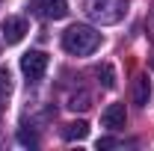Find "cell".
Instances as JSON below:
<instances>
[{
  "label": "cell",
  "instance_id": "obj_1",
  "mask_svg": "<svg viewBox=\"0 0 154 151\" xmlns=\"http://www.w3.org/2000/svg\"><path fill=\"white\" fill-rule=\"evenodd\" d=\"M98 45H101V33L89 24H71L62 33V48L71 57H89L98 51Z\"/></svg>",
  "mask_w": 154,
  "mask_h": 151
},
{
  "label": "cell",
  "instance_id": "obj_2",
  "mask_svg": "<svg viewBox=\"0 0 154 151\" xmlns=\"http://www.w3.org/2000/svg\"><path fill=\"white\" fill-rule=\"evenodd\" d=\"M128 12V0H86V15L95 24H119Z\"/></svg>",
  "mask_w": 154,
  "mask_h": 151
},
{
  "label": "cell",
  "instance_id": "obj_3",
  "mask_svg": "<svg viewBox=\"0 0 154 151\" xmlns=\"http://www.w3.org/2000/svg\"><path fill=\"white\" fill-rule=\"evenodd\" d=\"M48 54L45 51H27L24 57H21V71L27 80H42V74L48 71Z\"/></svg>",
  "mask_w": 154,
  "mask_h": 151
},
{
  "label": "cell",
  "instance_id": "obj_4",
  "mask_svg": "<svg viewBox=\"0 0 154 151\" xmlns=\"http://www.w3.org/2000/svg\"><path fill=\"white\" fill-rule=\"evenodd\" d=\"M33 12L45 21H62L68 15V3L65 0H33Z\"/></svg>",
  "mask_w": 154,
  "mask_h": 151
},
{
  "label": "cell",
  "instance_id": "obj_5",
  "mask_svg": "<svg viewBox=\"0 0 154 151\" xmlns=\"http://www.w3.org/2000/svg\"><path fill=\"white\" fill-rule=\"evenodd\" d=\"M0 30H3V39H6V45H18L21 39H24V33H27V21L18 18V15H9V18H3Z\"/></svg>",
  "mask_w": 154,
  "mask_h": 151
},
{
  "label": "cell",
  "instance_id": "obj_6",
  "mask_svg": "<svg viewBox=\"0 0 154 151\" xmlns=\"http://www.w3.org/2000/svg\"><path fill=\"white\" fill-rule=\"evenodd\" d=\"M128 122V113H125V104H110L104 113H101V125L107 131H122Z\"/></svg>",
  "mask_w": 154,
  "mask_h": 151
},
{
  "label": "cell",
  "instance_id": "obj_7",
  "mask_svg": "<svg viewBox=\"0 0 154 151\" xmlns=\"http://www.w3.org/2000/svg\"><path fill=\"white\" fill-rule=\"evenodd\" d=\"M134 104L136 107H145L148 104V98H151V86H148V77H136L134 80Z\"/></svg>",
  "mask_w": 154,
  "mask_h": 151
},
{
  "label": "cell",
  "instance_id": "obj_8",
  "mask_svg": "<svg viewBox=\"0 0 154 151\" xmlns=\"http://www.w3.org/2000/svg\"><path fill=\"white\" fill-rule=\"evenodd\" d=\"M62 136L68 139V142H74V139H86L89 136V125L80 119V122H71V125H65L62 128Z\"/></svg>",
  "mask_w": 154,
  "mask_h": 151
},
{
  "label": "cell",
  "instance_id": "obj_9",
  "mask_svg": "<svg viewBox=\"0 0 154 151\" xmlns=\"http://www.w3.org/2000/svg\"><path fill=\"white\" fill-rule=\"evenodd\" d=\"M98 80H101V86H104V89H113V86H116V71H113V65H107V62H104V65L98 68Z\"/></svg>",
  "mask_w": 154,
  "mask_h": 151
},
{
  "label": "cell",
  "instance_id": "obj_10",
  "mask_svg": "<svg viewBox=\"0 0 154 151\" xmlns=\"http://www.w3.org/2000/svg\"><path fill=\"white\" fill-rule=\"evenodd\" d=\"M12 95V77L6 68H0V98H9Z\"/></svg>",
  "mask_w": 154,
  "mask_h": 151
},
{
  "label": "cell",
  "instance_id": "obj_11",
  "mask_svg": "<svg viewBox=\"0 0 154 151\" xmlns=\"http://www.w3.org/2000/svg\"><path fill=\"white\" fill-rule=\"evenodd\" d=\"M18 142H21V145H36L38 139H36V133H33V131H27V125H24V128L18 131Z\"/></svg>",
  "mask_w": 154,
  "mask_h": 151
},
{
  "label": "cell",
  "instance_id": "obj_12",
  "mask_svg": "<svg viewBox=\"0 0 154 151\" xmlns=\"http://www.w3.org/2000/svg\"><path fill=\"white\" fill-rule=\"evenodd\" d=\"M68 107H71V110H86V107H89V95H74Z\"/></svg>",
  "mask_w": 154,
  "mask_h": 151
},
{
  "label": "cell",
  "instance_id": "obj_13",
  "mask_svg": "<svg viewBox=\"0 0 154 151\" xmlns=\"http://www.w3.org/2000/svg\"><path fill=\"white\" fill-rule=\"evenodd\" d=\"M116 139H110V136H104V139H98V148H113Z\"/></svg>",
  "mask_w": 154,
  "mask_h": 151
},
{
  "label": "cell",
  "instance_id": "obj_14",
  "mask_svg": "<svg viewBox=\"0 0 154 151\" xmlns=\"http://www.w3.org/2000/svg\"><path fill=\"white\" fill-rule=\"evenodd\" d=\"M151 65H154V59H151Z\"/></svg>",
  "mask_w": 154,
  "mask_h": 151
}]
</instances>
